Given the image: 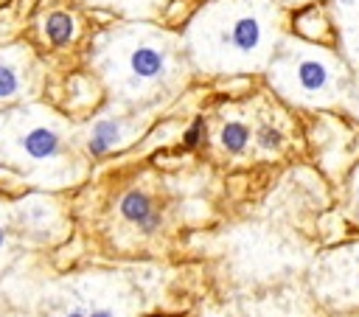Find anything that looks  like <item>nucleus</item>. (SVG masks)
<instances>
[{
	"instance_id": "nucleus-1",
	"label": "nucleus",
	"mask_w": 359,
	"mask_h": 317,
	"mask_svg": "<svg viewBox=\"0 0 359 317\" xmlns=\"http://www.w3.org/2000/svg\"><path fill=\"white\" fill-rule=\"evenodd\" d=\"M90 67L112 104L126 109H157L185 90L194 67L182 31L146 20H123L101 28L90 42Z\"/></svg>"
},
{
	"instance_id": "nucleus-2",
	"label": "nucleus",
	"mask_w": 359,
	"mask_h": 317,
	"mask_svg": "<svg viewBox=\"0 0 359 317\" xmlns=\"http://www.w3.org/2000/svg\"><path fill=\"white\" fill-rule=\"evenodd\" d=\"M280 0H208L182 28L194 73L247 76L264 73L286 36Z\"/></svg>"
},
{
	"instance_id": "nucleus-3",
	"label": "nucleus",
	"mask_w": 359,
	"mask_h": 317,
	"mask_svg": "<svg viewBox=\"0 0 359 317\" xmlns=\"http://www.w3.org/2000/svg\"><path fill=\"white\" fill-rule=\"evenodd\" d=\"M0 166L36 191L79 185L87 177L79 123L42 101L0 109Z\"/></svg>"
},
{
	"instance_id": "nucleus-4",
	"label": "nucleus",
	"mask_w": 359,
	"mask_h": 317,
	"mask_svg": "<svg viewBox=\"0 0 359 317\" xmlns=\"http://www.w3.org/2000/svg\"><path fill=\"white\" fill-rule=\"evenodd\" d=\"M264 76L269 90L286 104L300 109H331L348 98L353 70L339 50L289 31Z\"/></svg>"
},
{
	"instance_id": "nucleus-5",
	"label": "nucleus",
	"mask_w": 359,
	"mask_h": 317,
	"mask_svg": "<svg viewBox=\"0 0 359 317\" xmlns=\"http://www.w3.org/2000/svg\"><path fill=\"white\" fill-rule=\"evenodd\" d=\"M25 317H140V295L121 272L87 269L36 289Z\"/></svg>"
},
{
	"instance_id": "nucleus-6",
	"label": "nucleus",
	"mask_w": 359,
	"mask_h": 317,
	"mask_svg": "<svg viewBox=\"0 0 359 317\" xmlns=\"http://www.w3.org/2000/svg\"><path fill=\"white\" fill-rule=\"evenodd\" d=\"M154 109H126L112 104L109 109L93 115L90 121L79 123V146L87 157H107L112 151L126 149L129 143H135L149 121H151Z\"/></svg>"
},
{
	"instance_id": "nucleus-7",
	"label": "nucleus",
	"mask_w": 359,
	"mask_h": 317,
	"mask_svg": "<svg viewBox=\"0 0 359 317\" xmlns=\"http://www.w3.org/2000/svg\"><path fill=\"white\" fill-rule=\"evenodd\" d=\"M22 247H53L70 236V219L62 202L48 191H31L11 202Z\"/></svg>"
},
{
	"instance_id": "nucleus-8",
	"label": "nucleus",
	"mask_w": 359,
	"mask_h": 317,
	"mask_svg": "<svg viewBox=\"0 0 359 317\" xmlns=\"http://www.w3.org/2000/svg\"><path fill=\"white\" fill-rule=\"evenodd\" d=\"M39 84H42V65L28 45L14 42L0 48V109L34 101Z\"/></svg>"
},
{
	"instance_id": "nucleus-9",
	"label": "nucleus",
	"mask_w": 359,
	"mask_h": 317,
	"mask_svg": "<svg viewBox=\"0 0 359 317\" xmlns=\"http://www.w3.org/2000/svg\"><path fill=\"white\" fill-rule=\"evenodd\" d=\"M328 14L337 31L339 53L351 65L353 73H359V0H328Z\"/></svg>"
},
{
	"instance_id": "nucleus-10",
	"label": "nucleus",
	"mask_w": 359,
	"mask_h": 317,
	"mask_svg": "<svg viewBox=\"0 0 359 317\" xmlns=\"http://www.w3.org/2000/svg\"><path fill=\"white\" fill-rule=\"evenodd\" d=\"M118 216L129 227H135L137 233H143V236L157 233L160 230V222H163V213L157 208V199L146 188H140V185H135V188H129V191L121 194V199H118Z\"/></svg>"
},
{
	"instance_id": "nucleus-11",
	"label": "nucleus",
	"mask_w": 359,
	"mask_h": 317,
	"mask_svg": "<svg viewBox=\"0 0 359 317\" xmlns=\"http://www.w3.org/2000/svg\"><path fill=\"white\" fill-rule=\"evenodd\" d=\"M252 129H255V126H250L244 118L227 115V118H222V123L216 126L213 140H216L219 151H224V154H230V157H241V154H247V149H250V143H252Z\"/></svg>"
},
{
	"instance_id": "nucleus-12",
	"label": "nucleus",
	"mask_w": 359,
	"mask_h": 317,
	"mask_svg": "<svg viewBox=\"0 0 359 317\" xmlns=\"http://www.w3.org/2000/svg\"><path fill=\"white\" fill-rule=\"evenodd\" d=\"M39 31H42V36H45L48 45L65 48V45H70V42L79 39L81 25H79V17H76L73 11H67V8H53V11H48V14L42 17Z\"/></svg>"
},
{
	"instance_id": "nucleus-13",
	"label": "nucleus",
	"mask_w": 359,
	"mask_h": 317,
	"mask_svg": "<svg viewBox=\"0 0 359 317\" xmlns=\"http://www.w3.org/2000/svg\"><path fill=\"white\" fill-rule=\"evenodd\" d=\"M93 8H104V11H115L123 20H146L151 22L171 0H81Z\"/></svg>"
},
{
	"instance_id": "nucleus-14",
	"label": "nucleus",
	"mask_w": 359,
	"mask_h": 317,
	"mask_svg": "<svg viewBox=\"0 0 359 317\" xmlns=\"http://www.w3.org/2000/svg\"><path fill=\"white\" fill-rule=\"evenodd\" d=\"M20 250H22V241H20V236H17L11 202L0 199V275L17 261Z\"/></svg>"
},
{
	"instance_id": "nucleus-15",
	"label": "nucleus",
	"mask_w": 359,
	"mask_h": 317,
	"mask_svg": "<svg viewBox=\"0 0 359 317\" xmlns=\"http://www.w3.org/2000/svg\"><path fill=\"white\" fill-rule=\"evenodd\" d=\"M252 143H255V149H258L261 154H278V151L283 149L286 137H283V132H280L278 123L261 121V123H255V129H252Z\"/></svg>"
},
{
	"instance_id": "nucleus-16",
	"label": "nucleus",
	"mask_w": 359,
	"mask_h": 317,
	"mask_svg": "<svg viewBox=\"0 0 359 317\" xmlns=\"http://www.w3.org/2000/svg\"><path fill=\"white\" fill-rule=\"evenodd\" d=\"M351 208H353V213H356V219H359V166L353 168V174H351Z\"/></svg>"
},
{
	"instance_id": "nucleus-17",
	"label": "nucleus",
	"mask_w": 359,
	"mask_h": 317,
	"mask_svg": "<svg viewBox=\"0 0 359 317\" xmlns=\"http://www.w3.org/2000/svg\"><path fill=\"white\" fill-rule=\"evenodd\" d=\"M286 8H306V6H314L317 0H280Z\"/></svg>"
},
{
	"instance_id": "nucleus-18",
	"label": "nucleus",
	"mask_w": 359,
	"mask_h": 317,
	"mask_svg": "<svg viewBox=\"0 0 359 317\" xmlns=\"http://www.w3.org/2000/svg\"><path fill=\"white\" fill-rule=\"evenodd\" d=\"M0 317H14V314L6 309V303H3V295H0Z\"/></svg>"
},
{
	"instance_id": "nucleus-19",
	"label": "nucleus",
	"mask_w": 359,
	"mask_h": 317,
	"mask_svg": "<svg viewBox=\"0 0 359 317\" xmlns=\"http://www.w3.org/2000/svg\"><path fill=\"white\" fill-rule=\"evenodd\" d=\"M208 317H219V314H208Z\"/></svg>"
}]
</instances>
